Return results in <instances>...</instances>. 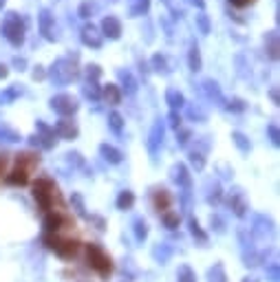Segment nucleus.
Listing matches in <instances>:
<instances>
[{
  "label": "nucleus",
  "instance_id": "nucleus-4",
  "mask_svg": "<svg viewBox=\"0 0 280 282\" xmlns=\"http://www.w3.org/2000/svg\"><path fill=\"white\" fill-rule=\"evenodd\" d=\"M55 185L49 179H40L33 183V199L42 210H53V199H55Z\"/></svg>",
  "mask_w": 280,
  "mask_h": 282
},
{
  "label": "nucleus",
  "instance_id": "nucleus-2",
  "mask_svg": "<svg viewBox=\"0 0 280 282\" xmlns=\"http://www.w3.org/2000/svg\"><path fill=\"white\" fill-rule=\"evenodd\" d=\"M86 258H89V265H91V269H95L99 276H108V273L113 271V265H110V258L106 256V253L102 251V247L95 245V243H91V245H86Z\"/></svg>",
  "mask_w": 280,
  "mask_h": 282
},
{
  "label": "nucleus",
  "instance_id": "nucleus-5",
  "mask_svg": "<svg viewBox=\"0 0 280 282\" xmlns=\"http://www.w3.org/2000/svg\"><path fill=\"white\" fill-rule=\"evenodd\" d=\"M44 243L49 249H53L58 256L62 258H73L75 253L79 251V240H73V238H58V236H46Z\"/></svg>",
  "mask_w": 280,
  "mask_h": 282
},
{
  "label": "nucleus",
  "instance_id": "nucleus-44",
  "mask_svg": "<svg viewBox=\"0 0 280 282\" xmlns=\"http://www.w3.org/2000/svg\"><path fill=\"white\" fill-rule=\"evenodd\" d=\"M7 75H9V69H7L5 64H0V79H5Z\"/></svg>",
  "mask_w": 280,
  "mask_h": 282
},
{
  "label": "nucleus",
  "instance_id": "nucleus-33",
  "mask_svg": "<svg viewBox=\"0 0 280 282\" xmlns=\"http://www.w3.org/2000/svg\"><path fill=\"white\" fill-rule=\"evenodd\" d=\"M230 108H232V110H238V112H241V110H245V108H247V104H245L241 97H234V99H232V102H230Z\"/></svg>",
  "mask_w": 280,
  "mask_h": 282
},
{
  "label": "nucleus",
  "instance_id": "nucleus-35",
  "mask_svg": "<svg viewBox=\"0 0 280 282\" xmlns=\"http://www.w3.org/2000/svg\"><path fill=\"white\" fill-rule=\"evenodd\" d=\"M190 227H192V234H194V236H199V238H201V240H205V234L201 232V227H199V223H197V220H194V218H192V220H190Z\"/></svg>",
  "mask_w": 280,
  "mask_h": 282
},
{
  "label": "nucleus",
  "instance_id": "nucleus-31",
  "mask_svg": "<svg viewBox=\"0 0 280 282\" xmlns=\"http://www.w3.org/2000/svg\"><path fill=\"white\" fill-rule=\"evenodd\" d=\"M197 24L201 26L203 33H210V20H208V16H205V13H199V16H197Z\"/></svg>",
  "mask_w": 280,
  "mask_h": 282
},
{
  "label": "nucleus",
  "instance_id": "nucleus-7",
  "mask_svg": "<svg viewBox=\"0 0 280 282\" xmlns=\"http://www.w3.org/2000/svg\"><path fill=\"white\" fill-rule=\"evenodd\" d=\"M102 38L108 40H119L122 38V22L115 16H106L102 20Z\"/></svg>",
  "mask_w": 280,
  "mask_h": 282
},
{
  "label": "nucleus",
  "instance_id": "nucleus-27",
  "mask_svg": "<svg viewBox=\"0 0 280 282\" xmlns=\"http://www.w3.org/2000/svg\"><path fill=\"white\" fill-rule=\"evenodd\" d=\"M163 223L170 227V230H175V227H179V214L175 212H163Z\"/></svg>",
  "mask_w": 280,
  "mask_h": 282
},
{
  "label": "nucleus",
  "instance_id": "nucleus-43",
  "mask_svg": "<svg viewBox=\"0 0 280 282\" xmlns=\"http://www.w3.org/2000/svg\"><path fill=\"white\" fill-rule=\"evenodd\" d=\"M5 167H7V157H3V154H0V177L5 174Z\"/></svg>",
  "mask_w": 280,
  "mask_h": 282
},
{
  "label": "nucleus",
  "instance_id": "nucleus-16",
  "mask_svg": "<svg viewBox=\"0 0 280 282\" xmlns=\"http://www.w3.org/2000/svg\"><path fill=\"white\" fill-rule=\"evenodd\" d=\"M165 102L170 104V108H172V110H177V108H181V106L185 104V97H183V93H181V91H177V89H168V91H165Z\"/></svg>",
  "mask_w": 280,
  "mask_h": 282
},
{
  "label": "nucleus",
  "instance_id": "nucleus-13",
  "mask_svg": "<svg viewBox=\"0 0 280 282\" xmlns=\"http://www.w3.org/2000/svg\"><path fill=\"white\" fill-rule=\"evenodd\" d=\"M62 225H64V216H62V214H58V212H49V214H46L44 227H46V232H49V234L60 232V230H62Z\"/></svg>",
  "mask_w": 280,
  "mask_h": 282
},
{
  "label": "nucleus",
  "instance_id": "nucleus-36",
  "mask_svg": "<svg viewBox=\"0 0 280 282\" xmlns=\"http://www.w3.org/2000/svg\"><path fill=\"white\" fill-rule=\"evenodd\" d=\"M146 234H148V230H146V223H144V220H137V238L139 240L146 238Z\"/></svg>",
  "mask_w": 280,
  "mask_h": 282
},
{
  "label": "nucleus",
  "instance_id": "nucleus-6",
  "mask_svg": "<svg viewBox=\"0 0 280 282\" xmlns=\"http://www.w3.org/2000/svg\"><path fill=\"white\" fill-rule=\"evenodd\" d=\"M51 108L55 112H60L62 117H69L77 110V99L73 95H69V93H62V95H55L51 99Z\"/></svg>",
  "mask_w": 280,
  "mask_h": 282
},
{
  "label": "nucleus",
  "instance_id": "nucleus-9",
  "mask_svg": "<svg viewBox=\"0 0 280 282\" xmlns=\"http://www.w3.org/2000/svg\"><path fill=\"white\" fill-rule=\"evenodd\" d=\"M5 183L13 185V187H22V185L29 183V172L22 170V167H13V170L5 177Z\"/></svg>",
  "mask_w": 280,
  "mask_h": 282
},
{
  "label": "nucleus",
  "instance_id": "nucleus-32",
  "mask_svg": "<svg viewBox=\"0 0 280 282\" xmlns=\"http://www.w3.org/2000/svg\"><path fill=\"white\" fill-rule=\"evenodd\" d=\"M234 141H236V146L241 148L243 152H247V150H249V144L245 141V135H241V132H234Z\"/></svg>",
  "mask_w": 280,
  "mask_h": 282
},
{
  "label": "nucleus",
  "instance_id": "nucleus-28",
  "mask_svg": "<svg viewBox=\"0 0 280 282\" xmlns=\"http://www.w3.org/2000/svg\"><path fill=\"white\" fill-rule=\"evenodd\" d=\"M84 95L91 97V99H99V86L95 82H89L84 86Z\"/></svg>",
  "mask_w": 280,
  "mask_h": 282
},
{
  "label": "nucleus",
  "instance_id": "nucleus-8",
  "mask_svg": "<svg viewBox=\"0 0 280 282\" xmlns=\"http://www.w3.org/2000/svg\"><path fill=\"white\" fill-rule=\"evenodd\" d=\"M82 42L86 46H93V49H99L102 46V33L97 31V26L93 24H86L82 29Z\"/></svg>",
  "mask_w": 280,
  "mask_h": 282
},
{
  "label": "nucleus",
  "instance_id": "nucleus-30",
  "mask_svg": "<svg viewBox=\"0 0 280 282\" xmlns=\"http://www.w3.org/2000/svg\"><path fill=\"white\" fill-rule=\"evenodd\" d=\"M86 75H89L91 82H95V79L102 75V69H99L97 64H91V66H86Z\"/></svg>",
  "mask_w": 280,
  "mask_h": 282
},
{
  "label": "nucleus",
  "instance_id": "nucleus-40",
  "mask_svg": "<svg viewBox=\"0 0 280 282\" xmlns=\"http://www.w3.org/2000/svg\"><path fill=\"white\" fill-rule=\"evenodd\" d=\"M192 163H194L197 167H203V157H201V154H192Z\"/></svg>",
  "mask_w": 280,
  "mask_h": 282
},
{
  "label": "nucleus",
  "instance_id": "nucleus-10",
  "mask_svg": "<svg viewBox=\"0 0 280 282\" xmlns=\"http://www.w3.org/2000/svg\"><path fill=\"white\" fill-rule=\"evenodd\" d=\"M38 22H40V31H42V36L46 40H55V36H53V16L49 9H42L38 16Z\"/></svg>",
  "mask_w": 280,
  "mask_h": 282
},
{
  "label": "nucleus",
  "instance_id": "nucleus-19",
  "mask_svg": "<svg viewBox=\"0 0 280 282\" xmlns=\"http://www.w3.org/2000/svg\"><path fill=\"white\" fill-rule=\"evenodd\" d=\"M188 64H190V71H201V53H199V46L192 44L190 51H188Z\"/></svg>",
  "mask_w": 280,
  "mask_h": 282
},
{
  "label": "nucleus",
  "instance_id": "nucleus-37",
  "mask_svg": "<svg viewBox=\"0 0 280 282\" xmlns=\"http://www.w3.org/2000/svg\"><path fill=\"white\" fill-rule=\"evenodd\" d=\"M170 124H172V128H177V130H179V126H181V117L177 115V110L170 112Z\"/></svg>",
  "mask_w": 280,
  "mask_h": 282
},
{
  "label": "nucleus",
  "instance_id": "nucleus-20",
  "mask_svg": "<svg viewBox=\"0 0 280 282\" xmlns=\"http://www.w3.org/2000/svg\"><path fill=\"white\" fill-rule=\"evenodd\" d=\"M119 79H122V84H124V89L128 95H132V93H137V79L130 75L128 71H119Z\"/></svg>",
  "mask_w": 280,
  "mask_h": 282
},
{
  "label": "nucleus",
  "instance_id": "nucleus-17",
  "mask_svg": "<svg viewBox=\"0 0 280 282\" xmlns=\"http://www.w3.org/2000/svg\"><path fill=\"white\" fill-rule=\"evenodd\" d=\"M161 139H163V124H161V119H157V124L152 126V132H150V141H148L152 152L157 150V146L161 144Z\"/></svg>",
  "mask_w": 280,
  "mask_h": 282
},
{
  "label": "nucleus",
  "instance_id": "nucleus-22",
  "mask_svg": "<svg viewBox=\"0 0 280 282\" xmlns=\"http://www.w3.org/2000/svg\"><path fill=\"white\" fill-rule=\"evenodd\" d=\"M108 124H110L113 132H117V135L124 130V117L119 115V112H110V117H108Z\"/></svg>",
  "mask_w": 280,
  "mask_h": 282
},
{
  "label": "nucleus",
  "instance_id": "nucleus-45",
  "mask_svg": "<svg viewBox=\"0 0 280 282\" xmlns=\"http://www.w3.org/2000/svg\"><path fill=\"white\" fill-rule=\"evenodd\" d=\"M192 3H194V5H199V7H201V9L205 7V3H203V0H192Z\"/></svg>",
  "mask_w": 280,
  "mask_h": 282
},
{
  "label": "nucleus",
  "instance_id": "nucleus-21",
  "mask_svg": "<svg viewBox=\"0 0 280 282\" xmlns=\"http://www.w3.org/2000/svg\"><path fill=\"white\" fill-rule=\"evenodd\" d=\"M132 205H135V194L128 192V190H124L117 196V207H119V210H130Z\"/></svg>",
  "mask_w": 280,
  "mask_h": 282
},
{
  "label": "nucleus",
  "instance_id": "nucleus-12",
  "mask_svg": "<svg viewBox=\"0 0 280 282\" xmlns=\"http://www.w3.org/2000/svg\"><path fill=\"white\" fill-rule=\"evenodd\" d=\"M40 163V157L38 154H33V152H22V154H18L16 157V167H22V170H33Z\"/></svg>",
  "mask_w": 280,
  "mask_h": 282
},
{
  "label": "nucleus",
  "instance_id": "nucleus-38",
  "mask_svg": "<svg viewBox=\"0 0 280 282\" xmlns=\"http://www.w3.org/2000/svg\"><path fill=\"white\" fill-rule=\"evenodd\" d=\"M230 3L234 5V7H238V9H243V7H249L254 0H230Z\"/></svg>",
  "mask_w": 280,
  "mask_h": 282
},
{
  "label": "nucleus",
  "instance_id": "nucleus-24",
  "mask_svg": "<svg viewBox=\"0 0 280 282\" xmlns=\"http://www.w3.org/2000/svg\"><path fill=\"white\" fill-rule=\"evenodd\" d=\"M203 86H205V91H208V95L212 97V99H221V89H218V84L214 82V79H205L203 82Z\"/></svg>",
  "mask_w": 280,
  "mask_h": 282
},
{
  "label": "nucleus",
  "instance_id": "nucleus-25",
  "mask_svg": "<svg viewBox=\"0 0 280 282\" xmlns=\"http://www.w3.org/2000/svg\"><path fill=\"white\" fill-rule=\"evenodd\" d=\"M152 69L159 71V73H168V62H165L163 55H152Z\"/></svg>",
  "mask_w": 280,
  "mask_h": 282
},
{
  "label": "nucleus",
  "instance_id": "nucleus-46",
  "mask_svg": "<svg viewBox=\"0 0 280 282\" xmlns=\"http://www.w3.org/2000/svg\"><path fill=\"white\" fill-rule=\"evenodd\" d=\"M3 7H5V0H0V9H3Z\"/></svg>",
  "mask_w": 280,
  "mask_h": 282
},
{
  "label": "nucleus",
  "instance_id": "nucleus-15",
  "mask_svg": "<svg viewBox=\"0 0 280 282\" xmlns=\"http://www.w3.org/2000/svg\"><path fill=\"white\" fill-rule=\"evenodd\" d=\"M152 203H155V210L159 212H168V207L172 203V196L165 190H157L155 196H152Z\"/></svg>",
  "mask_w": 280,
  "mask_h": 282
},
{
  "label": "nucleus",
  "instance_id": "nucleus-3",
  "mask_svg": "<svg viewBox=\"0 0 280 282\" xmlns=\"http://www.w3.org/2000/svg\"><path fill=\"white\" fill-rule=\"evenodd\" d=\"M49 75H51L53 82H58V84H69V82H73V79L77 77V66H75V62H73L71 58H62V60H58V62L53 64Z\"/></svg>",
  "mask_w": 280,
  "mask_h": 282
},
{
  "label": "nucleus",
  "instance_id": "nucleus-23",
  "mask_svg": "<svg viewBox=\"0 0 280 282\" xmlns=\"http://www.w3.org/2000/svg\"><path fill=\"white\" fill-rule=\"evenodd\" d=\"M148 9H150V0H135V5L130 7V13L132 16H144Z\"/></svg>",
  "mask_w": 280,
  "mask_h": 282
},
{
  "label": "nucleus",
  "instance_id": "nucleus-26",
  "mask_svg": "<svg viewBox=\"0 0 280 282\" xmlns=\"http://www.w3.org/2000/svg\"><path fill=\"white\" fill-rule=\"evenodd\" d=\"M175 179L179 181V183H183V185H190V177H188L185 165H177L175 167Z\"/></svg>",
  "mask_w": 280,
  "mask_h": 282
},
{
  "label": "nucleus",
  "instance_id": "nucleus-42",
  "mask_svg": "<svg viewBox=\"0 0 280 282\" xmlns=\"http://www.w3.org/2000/svg\"><path fill=\"white\" fill-rule=\"evenodd\" d=\"M269 132H271V141H274V144H278V130H276V126H269Z\"/></svg>",
  "mask_w": 280,
  "mask_h": 282
},
{
  "label": "nucleus",
  "instance_id": "nucleus-11",
  "mask_svg": "<svg viewBox=\"0 0 280 282\" xmlns=\"http://www.w3.org/2000/svg\"><path fill=\"white\" fill-rule=\"evenodd\" d=\"M99 97H104V102H108V104H119L122 102V91H119L117 84H106L99 91Z\"/></svg>",
  "mask_w": 280,
  "mask_h": 282
},
{
  "label": "nucleus",
  "instance_id": "nucleus-29",
  "mask_svg": "<svg viewBox=\"0 0 280 282\" xmlns=\"http://www.w3.org/2000/svg\"><path fill=\"white\" fill-rule=\"evenodd\" d=\"M179 282H194V273H192L188 267H181V269H179Z\"/></svg>",
  "mask_w": 280,
  "mask_h": 282
},
{
  "label": "nucleus",
  "instance_id": "nucleus-14",
  "mask_svg": "<svg viewBox=\"0 0 280 282\" xmlns=\"http://www.w3.org/2000/svg\"><path fill=\"white\" fill-rule=\"evenodd\" d=\"M55 130H58V135H62L64 139H73V137H77V126L71 122V119H60L58 126H55Z\"/></svg>",
  "mask_w": 280,
  "mask_h": 282
},
{
  "label": "nucleus",
  "instance_id": "nucleus-34",
  "mask_svg": "<svg viewBox=\"0 0 280 282\" xmlns=\"http://www.w3.org/2000/svg\"><path fill=\"white\" fill-rule=\"evenodd\" d=\"M79 18H91V13H93V7H91V3H82L79 5Z\"/></svg>",
  "mask_w": 280,
  "mask_h": 282
},
{
  "label": "nucleus",
  "instance_id": "nucleus-39",
  "mask_svg": "<svg viewBox=\"0 0 280 282\" xmlns=\"http://www.w3.org/2000/svg\"><path fill=\"white\" fill-rule=\"evenodd\" d=\"M44 75H46V73H44L42 66H36V71H33V79H44Z\"/></svg>",
  "mask_w": 280,
  "mask_h": 282
},
{
  "label": "nucleus",
  "instance_id": "nucleus-1",
  "mask_svg": "<svg viewBox=\"0 0 280 282\" xmlns=\"http://www.w3.org/2000/svg\"><path fill=\"white\" fill-rule=\"evenodd\" d=\"M3 36L9 40L13 46H22L24 42V24L20 20L18 13H7L5 16V22H3Z\"/></svg>",
  "mask_w": 280,
  "mask_h": 282
},
{
  "label": "nucleus",
  "instance_id": "nucleus-18",
  "mask_svg": "<svg viewBox=\"0 0 280 282\" xmlns=\"http://www.w3.org/2000/svg\"><path fill=\"white\" fill-rule=\"evenodd\" d=\"M99 152H102V157L106 161H110V163H119V161H122V152H119L117 148L108 146V144H104L102 148H99Z\"/></svg>",
  "mask_w": 280,
  "mask_h": 282
},
{
  "label": "nucleus",
  "instance_id": "nucleus-41",
  "mask_svg": "<svg viewBox=\"0 0 280 282\" xmlns=\"http://www.w3.org/2000/svg\"><path fill=\"white\" fill-rule=\"evenodd\" d=\"M188 137H190V132L188 130H181V139H179V144L185 146V144H188Z\"/></svg>",
  "mask_w": 280,
  "mask_h": 282
}]
</instances>
